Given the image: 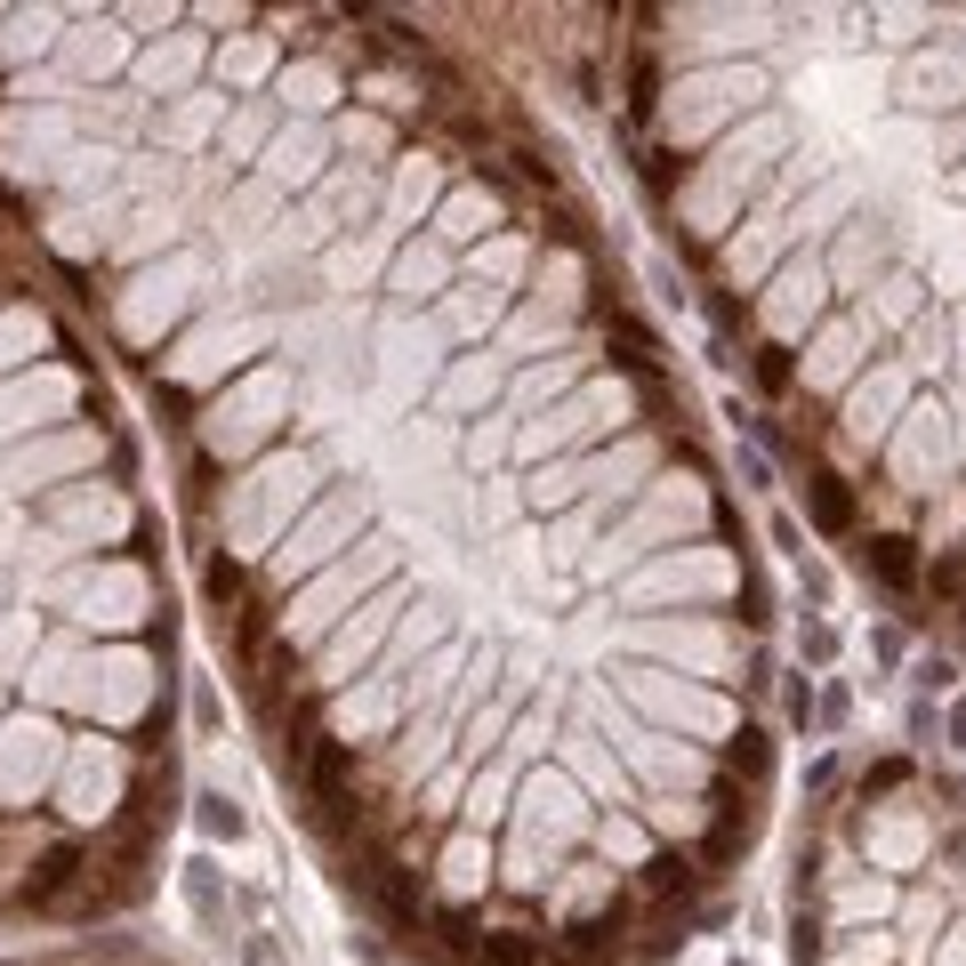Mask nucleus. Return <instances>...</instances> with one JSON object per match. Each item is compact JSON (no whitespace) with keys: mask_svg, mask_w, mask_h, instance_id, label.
Here are the masks:
<instances>
[{"mask_svg":"<svg viewBox=\"0 0 966 966\" xmlns=\"http://www.w3.org/2000/svg\"><path fill=\"white\" fill-rule=\"evenodd\" d=\"M861 564H870V580L894 589V597L918 589V540H903V532H878L870 548H861Z\"/></svg>","mask_w":966,"mask_h":966,"instance_id":"f257e3e1","label":"nucleus"},{"mask_svg":"<svg viewBox=\"0 0 966 966\" xmlns=\"http://www.w3.org/2000/svg\"><path fill=\"white\" fill-rule=\"evenodd\" d=\"M81 846H49L41 861H32V878H24V903H65L73 894V878H81Z\"/></svg>","mask_w":966,"mask_h":966,"instance_id":"f03ea898","label":"nucleus"},{"mask_svg":"<svg viewBox=\"0 0 966 966\" xmlns=\"http://www.w3.org/2000/svg\"><path fill=\"white\" fill-rule=\"evenodd\" d=\"M806 507H814V532H854V483L846 475H814L806 483Z\"/></svg>","mask_w":966,"mask_h":966,"instance_id":"7ed1b4c3","label":"nucleus"},{"mask_svg":"<svg viewBox=\"0 0 966 966\" xmlns=\"http://www.w3.org/2000/svg\"><path fill=\"white\" fill-rule=\"evenodd\" d=\"M540 935H483L475 943V966H540Z\"/></svg>","mask_w":966,"mask_h":966,"instance_id":"20e7f679","label":"nucleus"},{"mask_svg":"<svg viewBox=\"0 0 966 966\" xmlns=\"http://www.w3.org/2000/svg\"><path fill=\"white\" fill-rule=\"evenodd\" d=\"M612 347H620V363H629V371H661V355H652V331L637 323V315H612Z\"/></svg>","mask_w":966,"mask_h":966,"instance_id":"39448f33","label":"nucleus"},{"mask_svg":"<svg viewBox=\"0 0 966 966\" xmlns=\"http://www.w3.org/2000/svg\"><path fill=\"white\" fill-rule=\"evenodd\" d=\"M186 903H194V918H201V926H226V903H218V878L201 870V861H194V870H186Z\"/></svg>","mask_w":966,"mask_h":966,"instance_id":"423d86ee","label":"nucleus"},{"mask_svg":"<svg viewBox=\"0 0 966 966\" xmlns=\"http://www.w3.org/2000/svg\"><path fill=\"white\" fill-rule=\"evenodd\" d=\"M644 886H652V894H684V886H693V861H684V854H661V861L644 870Z\"/></svg>","mask_w":966,"mask_h":966,"instance_id":"0eeeda50","label":"nucleus"},{"mask_svg":"<svg viewBox=\"0 0 966 966\" xmlns=\"http://www.w3.org/2000/svg\"><path fill=\"white\" fill-rule=\"evenodd\" d=\"M781 709H789V724H814V717H821V701H814V677H789V684H781Z\"/></svg>","mask_w":966,"mask_h":966,"instance_id":"6e6552de","label":"nucleus"},{"mask_svg":"<svg viewBox=\"0 0 966 966\" xmlns=\"http://www.w3.org/2000/svg\"><path fill=\"white\" fill-rule=\"evenodd\" d=\"M612 935H620V910H612V918H580L572 935H564V943H572V950H604Z\"/></svg>","mask_w":966,"mask_h":966,"instance_id":"1a4fd4ad","label":"nucleus"},{"mask_svg":"<svg viewBox=\"0 0 966 966\" xmlns=\"http://www.w3.org/2000/svg\"><path fill=\"white\" fill-rule=\"evenodd\" d=\"M757 387H766V395L789 387V347H757Z\"/></svg>","mask_w":966,"mask_h":966,"instance_id":"9d476101","label":"nucleus"},{"mask_svg":"<svg viewBox=\"0 0 966 966\" xmlns=\"http://www.w3.org/2000/svg\"><path fill=\"white\" fill-rule=\"evenodd\" d=\"M201 830H210V838H241V806H226V798H201Z\"/></svg>","mask_w":966,"mask_h":966,"instance_id":"9b49d317","label":"nucleus"},{"mask_svg":"<svg viewBox=\"0 0 966 966\" xmlns=\"http://www.w3.org/2000/svg\"><path fill=\"white\" fill-rule=\"evenodd\" d=\"M926 589H935V597H966V548H958V556H943L935 572H926Z\"/></svg>","mask_w":966,"mask_h":966,"instance_id":"f8f14e48","label":"nucleus"},{"mask_svg":"<svg viewBox=\"0 0 966 966\" xmlns=\"http://www.w3.org/2000/svg\"><path fill=\"white\" fill-rule=\"evenodd\" d=\"M910 781V757H886V766L870 773V798H878V789H903Z\"/></svg>","mask_w":966,"mask_h":966,"instance_id":"ddd939ff","label":"nucleus"},{"mask_svg":"<svg viewBox=\"0 0 966 966\" xmlns=\"http://www.w3.org/2000/svg\"><path fill=\"white\" fill-rule=\"evenodd\" d=\"M733 766H741V773H757V766H766V741H757V733H741V749H733Z\"/></svg>","mask_w":966,"mask_h":966,"instance_id":"4468645a","label":"nucleus"},{"mask_svg":"<svg viewBox=\"0 0 966 966\" xmlns=\"http://www.w3.org/2000/svg\"><path fill=\"white\" fill-rule=\"evenodd\" d=\"M241 966H274V943H266V935H250V943H241Z\"/></svg>","mask_w":966,"mask_h":966,"instance_id":"2eb2a0df","label":"nucleus"},{"mask_svg":"<svg viewBox=\"0 0 966 966\" xmlns=\"http://www.w3.org/2000/svg\"><path fill=\"white\" fill-rule=\"evenodd\" d=\"M950 741H958V749H966V701H958V709H950Z\"/></svg>","mask_w":966,"mask_h":966,"instance_id":"dca6fc26","label":"nucleus"},{"mask_svg":"<svg viewBox=\"0 0 966 966\" xmlns=\"http://www.w3.org/2000/svg\"><path fill=\"white\" fill-rule=\"evenodd\" d=\"M950 861H966V838H950Z\"/></svg>","mask_w":966,"mask_h":966,"instance_id":"f3484780","label":"nucleus"},{"mask_svg":"<svg viewBox=\"0 0 966 966\" xmlns=\"http://www.w3.org/2000/svg\"><path fill=\"white\" fill-rule=\"evenodd\" d=\"M733 966H749V958H733Z\"/></svg>","mask_w":966,"mask_h":966,"instance_id":"a211bd4d","label":"nucleus"},{"mask_svg":"<svg viewBox=\"0 0 966 966\" xmlns=\"http://www.w3.org/2000/svg\"><path fill=\"white\" fill-rule=\"evenodd\" d=\"M958 612H966V604H958Z\"/></svg>","mask_w":966,"mask_h":966,"instance_id":"6ab92c4d","label":"nucleus"}]
</instances>
